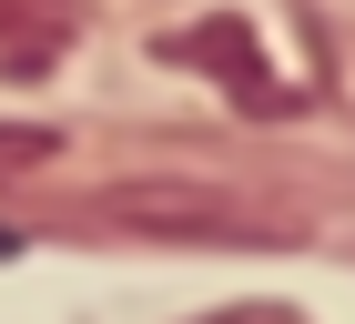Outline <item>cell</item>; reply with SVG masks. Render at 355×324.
<instances>
[{
	"instance_id": "cell-1",
	"label": "cell",
	"mask_w": 355,
	"mask_h": 324,
	"mask_svg": "<svg viewBox=\"0 0 355 324\" xmlns=\"http://www.w3.org/2000/svg\"><path fill=\"white\" fill-rule=\"evenodd\" d=\"M71 233H122V243H304L315 223L274 192H234V183H193V172H142V183H102L71 203Z\"/></svg>"
},
{
	"instance_id": "cell-2",
	"label": "cell",
	"mask_w": 355,
	"mask_h": 324,
	"mask_svg": "<svg viewBox=\"0 0 355 324\" xmlns=\"http://www.w3.org/2000/svg\"><path fill=\"white\" fill-rule=\"evenodd\" d=\"M153 51H163V61H193V71H214L244 111H295V91L274 81V61L254 51V30H244V21H183V30H163Z\"/></svg>"
},
{
	"instance_id": "cell-3",
	"label": "cell",
	"mask_w": 355,
	"mask_h": 324,
	"mask_svg": "<svg viewBox=\"0 0 355 324\" xmlns=\"http://www.w3.org/2000/svg\"><path fill=\"white\" fill-rule=\"evenodd\" d=\"M71 21H82V0H0V41H31V51H51Z\"/></svg>"
},
{
	"instance_id": "cell-4",
	"label": "cell",
	"mask_w": 355,
	"mask_h": 324,
	"mask_svg": "<svg viewBox=\"0 0 355 324\" xmlns=\"http://www.w3.org/2000/svg\"><path fill=\"white\" fill-rule=\"evenodd\" d=\"M51 152H61V132H51V122H0V192H10V183H31Z\"/></svg>"
},
{
	"instance_id": "cell-5",
	"label": "cell",
	"mask_w": 355,
	"mask_h": 324,
	"mask_svg": "<svg viewBox=\"0 0 355 324\" xmlns=\"http://www.w3.org/2000/svg\"><path fill=\"white\" fill-rule=\"evenodd\" d=\"M193 324H315L304 304H274V294H254V304H223V314H193Z\"/></svg>"
}]
</instances>
